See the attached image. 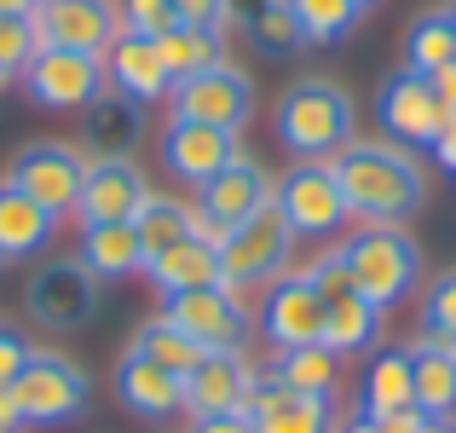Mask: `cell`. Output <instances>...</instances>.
<instances>
[{
  "mask_svg": "<svg viewBox=\"0 0 456 433\" xmlns=\"http://www.w3.org/2000/svg\"><path fill=\"white\" fill-rule=\"evenodd\" d=\"M116 23H122L127 35H167L174 29V6H167V0H116Z\"/></svg>",
  "mask_w": 456,
  "mask_h": 433,
  "instance_id": "obj_38",
  "label": "cell"
},
{
  "mask_svg": "<svg viewBox=\"0 0 456 433\" xmlns=\"http://www.w3.org/2000/svg\"><path fill=\"white\" fill-rule=\"evenodd\" d=\"M278 144L295 156V162H330L335 151L353 144V127H358V104L341 81L330 76H301L289 93L278 99Z\"/></svg>",
  "mask_w": 456,
  "mask_h": 433,
  "instance_id": "obj_2",
  "label": "cell"
},
{
  "mask_svg": "<svg viewBox=\"0 0 456 433\" xmlns=\"http://www.w3.org/2000/svg\"><path fill=\"white\" fill-rule=\"evenodd\" d=\"M434 156H439V162H445V174H456V116L445 122V134L434 139Z\"/></svg>",
  "mask_w": 456,
  "mask_h": 433,
  "instance_id": "obj_44",
  "label": "cell"
},
{
  "mask_svg": "<svg viewBox=\"0 0 456 433\" xmlns=\"http://www.w3.org/2000/svg\"><path fill=\"white\" fill-rule=\"evenodd\" d=\"M6 179L23 191V197H35L53 220H64V214L81 208V185H87V156L76 151V144H58V139H35L23 144L18 156H12Z\"/></svg>",
  "mask_w": 456,
  "mask_h": 433,
  "instance_id": "obj_8",
  "label": "cell"
},
{
  "mask_svg": "<svg viewBox=\"0 0 456 433\" xmlns=\"http://www.w3.org/2000/svg\"><path fill=\"white\" fill-rule=\"evenodd\" d=\"M445 64H456V29H451L445 6H428V12H416L411 29H404V69L439 76Z\"/></svg>",
  "mask_w": 456,
  "mask_h": 433,
  "instance_id": "obj_29",
  "label": "cell"
},
{
  "mask_svg": "<svg viewBox=\"0 0 456 433\" xmlns=\"http://www.w3.org/2000/svg\"><path fill=\"white\" fill-rule=\"evenodd\" d=\"M445 18H451V29H456V0H451V6H445Z\"/></svg>",
  "mask_w": 456,
  "mask_h": 433,
  "instance_id": "obj_48",
  "label": "cell"
},
{
  "mask_svg": "<svg viewBox=\"0 0 456 433\" xmlns=\"http://www.w3.org/2000/svg\"><path fill=\"white\" fill-rule=\"evenodd\" d=\"M127 353H134V358H151V364L174 370V376H191V370H197L202 358H208V353H202V347L191 341L185 330H179L174 318H151L145 330L134 335V347H127Z\"/></svg>",
  "mask_w": 456,
  "mask_h": 433,
  "instance_id": "obj_32",
  "label": "cell"
},
{
  "mask_svg": "<svg viewBox=\"0 0 456 433\" xmlns=\"http://www.w3.org/2000/svg\"><path fill=\"white\" fill-rule=\"evenodd\" d=\"M139 134H145V104L122 99V93H110V87H104L99 99L81 110V144H87V162L134 156Z\"/></svg>",
  "mask_w": 456,
  "mask_h": 433,
  "instance_id": "obj_20",
  "label": "cell"
},
{
  "mask_svg": "<svg viewBox=\"0 0 456 433\" xmlns=\"http://www.w3.org/2000/svg\"><path fill=\"white\" fill-rule=\"evenodd\" d=\"M151 197L145 174L134 167V156H110V162H87V185H81V225H99V220H134L139 202Z\"/></svg>",
  "mask_w": 456,
  "mask_h": 433,
  "instance_id": "obj_19",
  "label": "cell"
},
{
  "mask_svg": "<svg viewBox=\"0 0 456 433\" xmlns=\"http://www.w3.org/2000/svg\"><path fill=\"white\" fill-rule=\"evenodd\" d=\"M381 341V306H370L364 295H346L335 306H323V347L335 358H358Z\"/></svg>",
  "mask_w": 456,
  "mask_h": 433,
  "instance_id": "obj_28",
  "label": "cell"
},
{
  "mask_svg": "<svg viewBox=\"0 0 456 433\" xmlns=\"http://www.w3.org/2000/svg\"><path fill=\"white\" fill-rule=\"evenodd\" d=\"M243 23H248V41H255L266 58H289L295 46H306L301 41V23H295V12H289V0H260Z\"/></svg>",
  "mask_w": 456,
  "mask_h": 433,
  "instance_id": "obj_35",
  "label": "cell"
},
{
  "mask_svg": "<svg viewBox=\"0 0 456 433\" xmlns=\"http://www.w3.org/2000/svg\"><path fill=\"white\" fill-rule=\"evenodd\" d=\"M162 318H174L202 353H243L248 335H255V312L243 306V295L225 283L208 289H185V295L162 300Z\"/></svg>",
  "mask_w": 456,
  "mask_h": 433,
  "instance_id": "obj_7",
  "label": "cell"
},
{
  "mask_svg": "<svg viewBox=\"0 0 456 433\" xmlns=\"http://www.w3.org/2000/svg\"><path fill=\"white\" fill-rule=\"evenodd\" d=\"M358 6H364V12H370V6H376V0H358Z\"/></svg>",
  "mask_w": 456,
  "mask_h": 433,
  "instance_id": "obj_49",
  "label": "cell"
},
{
  "mask_svg": "<svg viewBox=\"0 0 456 433\" xmlns=\"http://www.w3.org/2000/svg\"><path fill=\"white\" fill-rule=\"evenodd\" d=\"M289 249H295L289 220L278 214V202H266L260 214H248L243 225H232L220 237V283L237 289V295L243 289H266L289 266Z\"/></svg>",
  "mask_w": 456,
  "mask_h": 433,
  "instance_id": "obj_5",
  "label": "cell"
},
{
  "mask_svg": "<svg viewBox=\"0 0 456 433\" xmlns=\"http://www.w3.org/2000/svg\"><path fill=\"white\" fill-rule=\"evenodd\" d=\"M341 433H393V428L381 422V416H364V411H358V416H353V422H346Z\"/></svg>",
  "mask_w": 456,
  "mask_h": 433,
  "instance_id": "obj_46",
  "label": "cell"
},
{
  "mask_svg": "<svg viewBox=\"0 0 456 433\" xmlns=\"http://www.w3.org/2000/svg\"><path fill=\"white\" fill-rule=\"evenodd\" d=\"M272 202H278V214L289 220L295 237H335L353 220V208L341 197V179H335L330 162H295L283 174V185L272 191Z\"/></svg>",
  "mask_w": 456,
  "mask_h": 433,
  "instance_id": "obj_11",
  "label": "cell"
},
{
  "mask_svg": "<svg viewBox=\"0 0 456 433\" xmlns=\"http://www.w3.org/2000/svg\"><path fill=\"white\" fill-rule=\"evenodd\" d=\"M416 411V376H411V347H381L364 370V416H393Z\"/></svg>",
  "mask_w": 456,
  "mask_h": 433,
  "instance_id": "obj_27",
  "label": "cell"
},
{
  "mask_svg": "<svg viewBox=\"0 0 456 433\" xmlns=\"http://www.w3.org/2000/svg\"><path fill=\"white\" fill-rule=\"evenodd\" d=\"M167 6H174L179 23H197V29L225 35V23H232V0H167Z\"/></svg>",
  "mask_w": 456,
  "mask_h": 433,
  "instance_id": "obj_40",
  "label": "cell"
},
{
  "mask_svg": "<svg viewBox=\"0 0 456 433\" xmlns=\"http://www.w3.org/2000/svg\"><path fill=\"white\" fill-rule=\"evenodd\" d=\"M191 433H255V416L248 411H208V416H191Z\"/></svg>",
  "mask_w": 456,
  "mask_h": 433,
  "instance_id": "obj_41",
  "label": "cell"
},
{
  "mask_svg": "<svg viewBox=\"0 0 456 433\" xmlns=\"http://www.w3.org/2000/svg\"><path fill=\"white\" fill-rule=\"evenodd\" d=\"M76 260L93 272V283H116V278L145 272V243H139L134 220H99V225H81Z\"/></svg>",
  "mask_w": 456,
  "mask_h": 433,
  "instance_id": "obj_23",
  "label": "cell"
},
{
  "mask_svg": "<svg viewBox=\"0 0 456 433\" xmlns=\"http://www.w3.org/2000/svg\"><path fill=\"white\" fill-rule=\"evenodd\" d=\"M255 323L278 353L312 347V341H323V295L306 283V272H278V278L266 283V295H260Z\"/></svg>",
  "mask_w": 456,
  "mask_h": 433,
  "instance_id": "obj_14",
  "label": "cell"
},
{
  "mask_svg": "<svg viewBox=\"0 0 456 433\" xmlns=\"http://www.w3.org/2000/svg\"><path fill=\"white\" fill-rule=\"evenodd\" d=\"M376 122H381V134L393 144H404V151H434V139L445 134L451 116H445V104H439V93H434L428 76L393 69L376 93Z\"/></svg>",
  "mask_w": 456,
  "mask_h": 433,
  "instance_id": "obj_10",
  "label": "cell"
},
{
  "mask_svg": "<svg viewBox=\"0 0 456 433\" xmlns=\"http://www.w3.org/2000/svg\"><path fill=\"white\" fill-rule=\"evenodd\" d=\"M330 167H335V179H341V197H346V208H353V220L399 225L428 202L422 162L393 139H353L346 151L330 156Z\"/></svg>",
  "mask_w": 456,
  "mask_h": 433,
  "instance_id": "obj_1",
  "label": "cell"
},
{
  "mask_svg": "<svg viewBox=\"0 0 456 433\" xmlns=\"http://www.w3.org/2000/svg\"><path fill=\"white\" fill-rule=\"evenodd\" d=\"M422 335L456 347V266L439 272V278L422 289Z\"/></svg>",
  "mask_w": 456,
  "mask_h": 433,
  "instance_id": "obj_36",
  "label": "cell"
},
{
  "mask_svg": "<svg viewBox=\"0 0 456 433\" xmlns=\"http://www.w3.org/2000/svg\"><path fill=\"white\" fill-rule=\"evenodd\" d=\"M272 191H278V185H272V174L255 162V156L225 162L208 185H197V220H191V237H202V243L220 249V237L232 232V225H243L248 214L266 208Z\"/></svg>",
  "mask_w": 456,
  "mask_h": 433,
  "instance_id": "obj_6",
  "label": "cell"
},
{
  "mask_svg": "<svg viewBox=\"0 0 456 433\" xmlns=\"http://www.w3.org/2000/svg\"><path fill=\"white\" fill-rule=\"evenodd\" d=\"M243 411L255 416V433H335V399L289 393L272 370H255Z\"/></svg>",
  "mask_w": 456,
  "mask_h": 433,
  "instance_id": "obj_17",
  "label": "cell"
},
{
  "mask_svg": "<svg viewBox=\"0 0 456 433\" xmlns=\"http://www.w3.org/2000/svg\"><path fill=\"white\" fill-rule=\"evenodd\" d=\"M167 104H174L179 122H208V127H225V134H243L248 116H255V81L220 58V64L174 81Z\"/></svg>",
  "mask_w": 456,
  "mask_h": 433,
  "instance_id": "obj_9",
  "label": "cell"
},
{
  "mask_svg": "<svg viewBox=\"0 0 456 433\" xmlns=\"http://www.w3.org/2000/svg\"><path fill=\"white\" fill-rule=\"evenodd\" d=\"M99 64H104L110 93H122V99H134V104H162L167 93H174V76H167V64H162V53H156L151 35H127L122 29L99 53Z\"/></svg>",
  "mask_w": 456,
  "mask_h": 433,
  "instance_id": "obj_18",
  "label": "cell"
},
{
  "mask_svg": "<svg viewBox=\"0 0 456 433\" xmlns=\"http://www.w3.org/2000/svg\"><path fill=\"white\" fill-rule=\"evenodd\" d=\"M248 388H255V364L243 353H208L197 370L185 376V411L208 416V411H243Z\"/></svg>",
  "mask_w": 456,
  "mask_h": 433,
  "instance_id": "obj_21",
  "label": "cell"
},
{
  "mask_svg": "<svg viewBox=\"0 0 456 433\" xmlns=\"http://www.w3.org/2000/svg\"><path fill=\"white\" fill-rule=\"evenodd\" d=\"M289 12H295V23H301V41L306 46L346 41V35L358 29V18H364L358 0H289Z\"/></svg>",
  "mask_w": 456,
  "mask_h": 433,
  "instance_id": "obj_34",
  "label": "cell"
},
{
  "mask_svg": "<svg viewBox=\"0 0 456 433\" xmlns=\"http://www.w3.org/2000/svg\"><path fill=\"white\" fill-rule=\"evenodd\" d=\"M35 35H41V46H69V53L99 58L122 35L116 0H41L35 6Z\"/></svg>",
  "mask_w": 456,
  "mask_h": 433,
  "instance_id": "obj_16",
  "label": "cell"
},
{
  "mask_svg": "<svg viewBox=\"0 0 456 433\" xmlns=\"http://www.w3.org/2000/svg\"><path fill=\"white\" fill-rule=\"evenodd\" d=\"M58 220L35 197H23L12 179H0V260H35L46 255Z\"/></svg>",
  "mask_w": 456,
  "mask_h": 433,
  "instance_id": "obj_24",
  "label": "cell"
},
{
  "mask_svg": "<svg viewBox=\"0 0 456 433\" xmlns=\"http://www.w3.org/2000/svg\"><path fill=\"white\" fill-rule=\"evenodd\" d=\"M23 358H29V341H23L18 330H6V323H0V388H6V381L23 370Z\"/></svg>",
  "mask_w": 456,
  "mask_h": 433,
  "instance_id": "obj_42",
  "label": "cell"
},
{
  "mask_svg": "<svg viewBox=\"0 0 456 433\" xmlns=\"http://www.w3.org/2000/svg\"><path fill=\"white\" fill-rule=\"evenodd\" d=\"M0 433H18V428H0Z\"/></svg>",
  "mask_w": 456,
  "mask_h": 433,
  "instance_id": "obj_50",
  "label": "cell"
},
{
  "mask_svg": "<svg viewBox=\"0 0 456 433\" xmlns=\"http://www.w3.org/2000/svg\"><path fill=\"white\" fill-rule=\"evenodd\" d=\"M0 428H18L23 433V411H18V399H12V388H0Z\"/></svg>",
  "mask_w": 456,
  "mask_h": 433,
  "instance_id": "obj_45",
  "label": "cell"
},
{
  "mask_svg": "<svg viewBox=\"0 0 456 433\" xmlns=\"http://www.w3.org/2000/svg\"><path fill=\"white\" fill-rule=\"evenodd\" d=\"M145 278L162 289V300L185 295V289H208V283H220V249L202 243V237H179L174 249L145 260Z\"/></svg>",
  "mask_w": 456,
  "mask_h": 433,
  "instance_id": "obj_26",
  "label": "cell"
},
{
  "mask_svg": "<svg viewBox=\"0 0 456 433\" xmlns=\"http://www.w3.org/2000/svg\"><path fill=\"white\" fill-rule=\"evenodd\" d=\"M116 399H122L134 416H145V422H162V416L185 411V376H174V370L127 353L122 364H116Z\"/></svg>",
  "mask_w": 456,
  "mask_h": 433,
  "instance_id": "obj_22",
  "label": "cell"
},
{
  "mask_svg": "<svg viewBox=\"0 0 456 433\" xmlns=\"http://www.w3.org/2000/svg\"><path fill=\"white\" fill-rule=\"evenodd\" d=\"M341 260L353 272V289L370 300V306H399V300L416 295L422 283V249L404 225H358L353 237L341 243Z\"/></svg>",
  "mask_w": 456,
  "mask_h": 433,
  "instance_id": "obj_3",
  "label": "cell"
},
{
  "mask_svg": "<svg viewBox=\"0 0 456 433\" xmlns=\"http://www.w3.org/2000/svg\"><path fill=\"white\" fill-rule=\"evenodd\" d=\"M335 370H341V358H335L323 341H312V347H289V353H278L272 376H278L289 393H312V399H335Z\"/></svg>",
  "mask_w": 456,
  "mask_h": 433,
  "instance_id": "obj_30",
  "label": "cell"
},
{
  "mask_svg": "<svg viewBox=\"0 0 456 433\" xmlns=\"http://www.w3.org/2000/svg\"><path fill=\"white\" fill-rule=\"evenodd\" d=\"M0 87H6V81H0Z\"/></svg>",
  "mask_w": 456,
  "mask_h": 433,
  "instance_id": "obj_51",
  "label": "cell"
},
{
  "mask_svg": "<svg viewBox=\"0 0 456 433\" xmlns=\"http://www.w3.org/2000/svg\"><path fill=\"white\" fill-rule=\"evenodd\" d=\"M411 376H416V411L434 416V422H451L456 416V347L416 335L411 341Z\"/></svg>",
  "mask_w": 456,
  "mask_h": 433,
  "instance_id": "obj_25",
  "label": "cell"
},
{
  "mask_svg": "<svg viewBox=\"0 0 456 433\" xmlns=\"http://www.w3.org/2000/svg\"><path fill=\"white\" fill-rule=\"evenodd\" d=\"M35 53H41V35H35V18H0V81L23 76Z\"/></svg>",
  "mask_w": 456,
  "mask_h": 433,
  "instance_id": "obj_37",
  "label": "cell"
},
{
  "mask_svg": "<svg viewBox=\"0 0 456 433\" xmlns=\"http://www.w3.org/2000/svg\"><path fill=\"white\" fill-rule=\"evenodd\" d=\"M6 388L23 411V428H64L87 411V376H81V364L53 353V347H29L23 370Z\"/></svg>",
  "mask_w": 456,
  "mask_h": 433,
  "instance_id": "obj_4",
  "label": "cell"
},
{
  "mask_svg": "<svg viewBox=\"0 0 456 433\" xmlns=\"http://www.w3.org/2000/svg\"><path fill=\"white\" fill-rule=\"evenodd\" d=\"M434 81V93H439V104H445V116H456V64H445L439 76H428Z\"/></svg>",
  "mask_w": 456,
  "mask_h": 433,
  "instance_id": "obj_43",
  "label": "cell"
},
{
  "mask_svg": "<svg viewBox=\"0 0 456 433\" xmlns=\"http://www.w3.org/2000/svg\"><path fill=\"white\" fill-rule=\"evenodd\" d=\"M156 53H162L167 76H174V81H185V76H197V69L220 64V58H225V46H220V29H197V23H174L167 35H156Z\"/></svg>",
  "mask_w": 456,
  "mask_h": 433,
  "instance_id": "obj_31",
  "label": "cell"
},
{
  "mask_svg": "<svg viewBox=\"0 0 456 433\" xmlns=\"http://www.w3.org/2000/svg\"><path fill=\"white\" fill-rule=\"evenodd\" d=\"M93 300H99V283L81 260H41L35 266L29 289H23V306L41 330L64 335V330H81L93 318Z\"/></svg>",
  "mask_w": 456,
  "mask_h": 433,
  "instance_id": "obj_13",
  "label": "cell"
},
{
  "mask_svg": "<svg viewBox=\"0 0 456 433\" xmlns=\"http://www.w3.org/2000/svg\"><path fill=\"white\" fill-rule=\"evenodd\" d=\"M23 93H29L41 110H87L110 81H104V64L93 53H69V46H41L23 69Z\"/></svg>",
  "mask_w": 456,
  "mask_h": 433,
  "instance_id": "obj_12",
  "label": "cell"
},
{
  "mask_svg": "<svg viewBox=\"0 0 456 433\" xmlns=\"http://www.w3.org/2000/svg\"><path fill=\"white\" fill-rule=\"evenodd\" d=\"M156 156H162V174L179 179V185H208L214 174H220L225 162H237V134H225V127H208V122H179V116H167L162 127V144H156Z\"/></svg>",
  "mask_w": 456,
  "mask_h": 433,
  "instance_id": "obj_15",
  "label": "cell"
},
{
  "mask_svg": "<svg viewBox=\"0 0 456 433\" xmlns=\"http://www.w3.org/2000/svg\"><path fill=\"white\" fill-rule=\"evenodd\" d=\"M191 220H197V208H185L179 197H151L139 202V214H134V232H139V243H145V260L151 255H162V249H174L179 237H191Z\"/></svg>",
  "mask_w": 456,
  "mask_h": 433,
  "instance_id": "obj_33",
  "label": "cell"
},
{
  "mask_svg": "<svg viewBox=\"0 0 456 433\" xmlns=\"http://www.w3.org/2000/svg\"><path fill=\"white\" fill-rule=\"evenodd\" d=\"M41 0H0V18H35Z\"/></svg>",
  "mask_w": 456,
  "mask_h": 433,
  "instance_id": "obj_47",
  "label": "cell"
},
{
  "mask_svg": "<svg viewBox=\"0 0 456 433\" xmlns=\"http://www.w3.org/2000/svg\"><path fill=\"white\" fill-rule=\"evenodd\" d=\"M306 283L323 295V306H335V300L358 295V289H353V272H346V260H341V249H330V255L312 260V266H306Z\"/></svg>",
  "mask_w": 456,
  "mask_h": 433,
  "instance_id": "obj_39",
  "label": "cell"
}]
</instances>
